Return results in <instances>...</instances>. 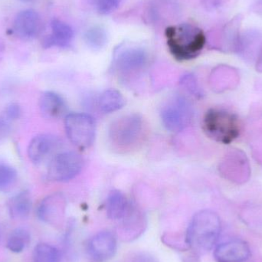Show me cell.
<instances>
[{"label":"cell","mask_w":262,"mask_h":262,"mask_svg":"<svg viewBox=\"0 0 262 262\" xmlns=\"http://www.w3.org/2000/svg\"><path fill=\"white\" fill-rule=\"evenodd\" d=\"M165 34L169 52L178 61L196 58L206 44L204 32L190 23L169 26Z\"/></svg>","instance_id":"cell-1"},{"label":"cell","mask_w":262,"mask_h":262,"mask_svg":"<svg viewBox=\"0 0 262 262\" xmlns=\"http://www.w3.org/2000/svg\"><path fill=\"white\" fill-rule=\"evenodd\" d=\"M220 217L211 210L194 215L186 231V243L195 253L203 255L213 249L220 236Z\"/></svg>","instance_id":"cell-2"},{"label":"cell","mask_w":262,"mask_h":262,"mask_svg":"<svg viewBox=\"0 0 262 262\" xmlns=\"http://www.w3.org/2000/svg\"><path fill=\"white\" fill-rule=\"evenodd\" d=\"M144 132V120L140 115L132 114L112 122L109 128V140L114 149L126 152L137 147Z\"/></svg>","instance_id":"cell-3"},{"label":"cell","mask_w":262,"mask_h":262,"mask_svg":"<svg viewBox=\"0 0 262 262\" xmlns=\"http://www.w3.org/2000/svg\"><path fill=\"white\" fill-rule=\"evenodd\" d=\"M205 134L215 141L229 144L240 134L241 126L236 115L223 109L208 111L203 120Z\"/></svg>","instance_id":"cell-4"},{"label":"cell","mask_w":262,"mask_h":262,"mask_svg":"<svg viewBox=\"0 0 262 262\" xmlns=\"http://www.w3.org/2000/svg\"><path fill=\"white\" fill-rule=\"evenodd\" d=\"M193 110L190 101L181 95L169 100L160 111L162 124L170 132L184 130L192 121Z\"/></svg>","instance_id":"cell-5"},{"label":"cell","mask_w":262,"mask_h":262,"mask_svg":"<svg viewBox=\"0 0 262 262\" xmlns=\"http://www.w3.org/2000/svg\"><path fill=\"white\" fill-rule=\"evenodd\" d=\"M64 129L68 138L77 147L86 149L93 144L96 134V125L91 115L72 113L64 118Z\"/></svg>","instance_id":"cell-6"},{"label":"cell","mask_w":262,"mask_h":262,"mask_svg":"<svg viewBox=\"0 0 262 262\" xmlns=\"http://www.w3.org/2000/svg\"><path fill=\"white\" fill-rule=\"evenodd\" d=\"M149 61V55L143 48L137 46H120L115 51L113 69L119 75H134L145 69Z\"/></svg>","instance_id":"cell-7"},{"label":"cell","mask_w":262,"mask_h":262,"mask_svg":"<svg viewBox=\"0 0 262 262\" xmlns=\"http://www.w3.org/2000/svg\"><path fill=\"white\" fill-rule=\"evenodd\" d=\"M83 166L84 160L78 152H60L48 164V179L54 182L69 181L81 172Z\"/></svg>","instance_id":"cell-8"},{"label":"cell","mask_w":262,"mask_h":262,"mask_svg":"<svg viewBox=\"0 0 262 262\" xmlns=\"http://www.w3.org/2000/svg\"><path fill=\"white\" fill-rule=\"evenodd\" d=\"M59 137L52 134H41L34 137L28 146V157L35 165L49 163L62 148Z\"/></svg>","instance_id":"cell-9"},{"label":"cell","mask_w":262,"mask_h":262,"mask_svg":"<svg viewBox=\"0 0 262 262\" xmlns=\"http://www.w3.org/2000/svg\"><path fill=\"white\" fill-rule=\"evenodd\" d=\"M44 27L41 15L35 9H27L17 14L12 31L20 39L31 40L38 37Z\"/></svg>","instance_id":"cell-10"},{"label":"cell","mask_w":262,"mask_h":262,"mask_svg":"<svg viewBox=\"0 0 262 262\" xmlns=\"http://www.w3.org/2000/svg\"><path fill=\"white\" fill-rule=\"evenodd\" d=\"M118 243L115 235L103 231L94 235L88 244L89 255L95 261L104 262L112 259L117 252Z\"/></svg>","instance_id":"cell-11"},{"label":"cell","mask_w":262,"mask_h":262,"mask_svg":"<svg viewBox=\"0 0 262 262\" xmlns=\"http://www.w3.org/2000/svg\"><path fill=\"white\" fill-rule=\"evenodd\" d=\"M66 200L61 193H54L45 198L37 210L38 218L52 226H58L66 212Z\"/></svg>","instance_id":"cell-12"},{"label":"cell","mask_w":262,"mask_h":262,"mask_svg":"<svg viewBox=\"0 0 262 262\" xmlns=\"http://www.w3.org/2000/svg\"><path fill=\"white\" fill-rule=\"evenodd\" d=\"M214 255L217 262H245L250 256V249L245 242L232 240L219 245Z\"/></svg>","instance_id":"cell-13"},{"label":"cell","mask_w":262,"mask_h":262,"mask_svg":"<svg viewBox=\"0 0 262 262\" xmlns=\"http://www.w3.org/2000/svg\"><path fill=\"white\" fill-rule=\"evenodd\" d=\"M52 33L48 35L42 41L45 49L57 47L66 49L70 47L74 39L75 33L73 29L68 23L53 18L51 21Z\"/></svg>","instance_id":"cell-14"},{"label":"cell","mask_w":262,"mask_h":262,"mask_svg":"<svg viewBox=\"0 0 262 262\" xmlns=\"http://www.w3.org/2000/svg\"><path fill=\"white\" fill-rule=\"evenodd\" d=\"M39 108L43 117L50 120L59 119L67 112L64 100L59 95L52 92H45L41 95Z\"/></svg>","instance_id":"cell-15"},{"label":"cell","mask_w":262,"mask_h":262,"mask_svg":"<svg viewBox=\"0 0 262 262\" xmlns=\"http://www.w3.org/2000/svg\"><path fill=\"white\" fill-rule=\"evenodd\" d=\"M106 212L107 217L115 221L127 218L130 214V206L126 195L119 190L112 191L106 202Z\"/></svg>","instance_id":"cell-16"},{"label":"cell","mask_w":262,"mask_h":262,"mask_svg":"<svg viewBox=\"0 0 262 262\" xmlns=\"http://www.w3.org/2000/svg\"><path fill=\"white\" fill-rule=\"evenodd\" d=\"M11 218L24 220L30 214L32 207V197L28 191H23L12 196L7 203Z\"/></svg>","instance_id":"cell-17"},{"label":"cell","mask_w":262,"mask_h":262,"mask_svg":"<svg viewBox=\"0 0 262 262\" xmlns=\"http://www.w3.org/2000/svg\"><path fill=\"white\" fill-rule=\"evenodd\" d=\"M100 109L105 114L118 112L124 107L125 99L122 94L115 89L104 91L98 100Z\"/></svg>","instance_id":"cell-18"},{"label":"cell","mask_w":262,"mask_h":262,"mask_svg":"<svg viewBox=\"0 0 262 262\" xmlns=\"http://www.w3.org/2000/svg\"><path fill=\"white\" fill-rule=\"evenodd\" d=\"M83 38L89 49L94 51H99L107 45L108 34L102 26H93L85 31Z\"/></svg>","instance_id":"cell-19"},{"label":"cell","mask_w":262,"mask_h":262,"mask_svg":"<svg viewBox=\"0 0 262 262\" xmlns=\"http://www.w3.org/2000/svg\"><path fill=\"white\" fill-rule=\"evenodd\" d=\"M31 235L29 231L23 228L15 229L8 238L7 249L14 253H20L29 246Z\"/></svg>","instance_id":"cell-20"},{"label":"cell","mask_w":262,"mask_h":262,"mask_svg":"<svg viewBox=\"0 0 262 262\" xmlns=\"http://www.w3.org/2000/svg\"><path fill=\"white\" fill-rule=\"evenodd\" d=\"M33 262H61L59 250L52 245L40 243L33 251Z\"/></svg>","instance_id":"cell-21"},{"label":"cell","mask_w":262,"mask_h":262,"mask_svg":"<svg viewBox=\"0 0 262 262\" xmlns=\"http://www.w3.org/2000/svg\"><path fill=\"white\" fill-rule=\"evenodd\" d=\"M16 182V170L6 163H0V192L10 190Z\"/></svg>","instance_id":"cell-22"},{"label":"cell","mask_w":262,"mask_h":262,"mask_svg":"<svg viewBox=\"0 0 262 262\" xmlns=\"http://www.w3.org/2000/svg\"><path fill=\"white\" fill-rule=\"evenodd\" d=\"M123 0H87L94 10L101 15H107L115 12Z\"/></svg>","instance_id":"cell-23"},{"label":"cell","mask_w":262,"mask_h":262,"mask_svg":"<svg viewBox=\"0 0 262 262\" xmlns=\"http://www.w3.org/2000/svg\"><path fill=\"white\" fill-rule=\"evenodd\" d=\"M21 108L16 104H12L8 106L3 112L1 119L9 124L12 121H16L21 116Z\"/></svg>","instance_id":"cell-24"},{"label":"cell","mask_w":262,"mask_h":262,"mask_svg":"<svg viewBox=\"0 0 262 262\" xmlns=\"http://www.w3.org/2000/svg\"><path fill=\"white\" fill-rule=\"evenodd\" d=\"M181 83L190 93L193 94L194 95H196V96L200 95V90L197 87L196 81H195L194 75H191V74L184 75L182 78Z\"/></svg>","instance_id":"cell-25"},{"label":"cell","mask_w":262,"mask_h":262,"mask_svg":"<svg viewBox=\"0 0 262 262\" xmlns=\"http://www.w3.org/2000/svg\"><path fill=\"white\" fill-rule=\"evenodd\" d=\"M5 46L3 41L0 39V56H1L2 54L3 53V51H4Z\"/></svg>","instance_id":"cell-26"},{"label":"cell","mask_w":262,"mask_h":262,"mask_svg":"<svg viewBox=\"0 0 262 262\" xmlns=\"http://www.w3.org/2000/svg\"><path fill=\"white\" fill-rule=\"evenodd\" d=\"M19 1L23 2V3H35V2H36L37 0H19Z\"/></svg>","instance_id":"cell-27"}]
</instances>
